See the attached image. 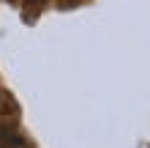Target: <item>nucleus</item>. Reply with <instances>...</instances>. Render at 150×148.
I'll return each instance as SVG.
<instances>
[{"instance_id": "nucleus-1", "label": "nucleus", "mask_w": 150, "mask_h": 148, "mask_svg": "<svg viewBox=\"0 0 150 148\" xmlns=\"http://www.w3.org/2000/svg\"><path fill=\"white\" fill-rule=\"evenodd\" d=\"M0 148H3V145H0Z\"/></svg>"}]
</instances>
